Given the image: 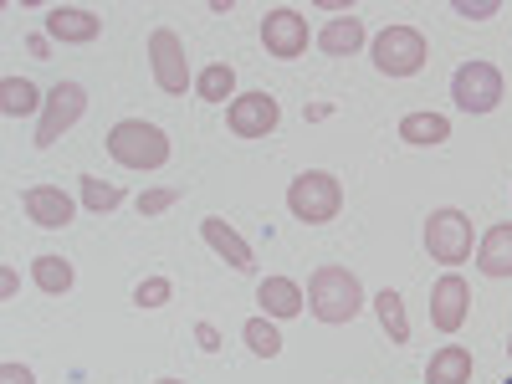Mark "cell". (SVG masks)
Masks as SVG:
<instances>
[{"label":"cell","mask_w":512,"mask_h":384,"mask_svg":"<svg viewBox=\"0 0 512 384\" xmlns=\"http://www.w3.org/2000/svg\"><path fill=\"white\" fill-rule=\"evenodd\" d=\"M308 308H313V318L318 323H354L359 313H364V287H359V277L349 272V267H338V262H328V267H318L313 272V282H308Z\"/></svg>","instance_id":"cell-1"},{"label":"cell","mask_w":512,"mask_h":384,"mask_svg":"<svg viewBox=\"0 0 512 384\" xmlns=\"http://www.w3.org/2000/svg\"><path fill=\"white\" fill-rule=\"evenodd\" d=\"M108 154L123 169H164L169 164V134H164L159 123L123 118V123L108 128Z\"/></svg>","instance_id":"cell-2"},{"label":"cell","mask_w":512,"mask_h":384,"mask_svg":"<svg viewBox=\"0 0 512 384\" xmlns=\"http://www.w3.org/2000/svg\"><path fill=\"white\" fill-rule=\"evenodd\" d=\"M287 210L303 226H328L338 210H344V185H338L328 169H303V175L287 185Z\"/></svg>","instance_id":"cell-3"},{"label":"cell","mask_w":512,"mask_h":384,"mask_svg":"<svg viewBox=\"0 0 512 384\" xmlns=\"http://www.w3.org/2000/svg\"><path fill=\"white\" fill-rule=\"evenodd\" d=\"M425 57H431V47H425V36L415 26H384L374 36V67L384 77H415Z\"/></svg>","instance_id":"cell-4"},{"label":"cell","mask_w":512,"mask_h":384,"mask_svg":"<svg viewBox=\"0 0 512 384\" xmlns=\"http://www.w3.org/2000/svg\"><path fill=\"white\" fill-rule=\"evenodd\" d=\"M425 251H431V262L461 267L472 256V216H461L456 205L431 210V221H425Z\"/></svg>","instance_id":"cell-5"},{"label":"cell","mask_w":512,"mask_h":384,"mask_svg":"<svg viewBox=\"0 0 512 384\" xmlns=\"http://www.w3.org/2000/svg\"><path fill=\"white\" fill-rule=\"evenodd\" d=\"M451 98H456L461 113H492L502 103V72L492 62H482V57L461 62L456 77H451Z\"/></svg>","instance_id":"cell-6"},{"label":"cell","mask_w":512,"mask_h":384,"mask_svg":"<svg viewBox=\"0 0 512 384\" xmlns=\"http://www.w3.org/2000/svg\"><path fill=\"white\" fill-rule=\"evenodd\" d=\"M88 113V88L82 82H57V88L47 93V108H41V123H36V149H52L67 128Z\"/></svg>","instance_id":"cell-7"},{"label":"cell","mask_w":512,"mask_h":384,"mask_svg":"<svg viewBox=\"0 0 512 384\" xmlns=\"http://www.w3.org/2000/svg\"><path fill=\"white\" fill-rule=\"evenodd\" d=\"M149 67H154L159 93L180 98V93L190 88V57H185V41L169 31V26H159V31L149 36Z\"/></svg>","instance_id":"cell-8"},{"label":"cell","mask_w":512,"mask_h":384,"mask_svg":"<svg viewBox=\"0 0 512 384\" xmlns=\"http://www.w3.org/2000/svg\"><path fill=\"white\" fill-rule=\"evenodd\" d=\"M262 47H267V57H277V62L303 57V52H308V16L292 11V6L267 11V21H262Z\"/></svg>","instance_id":"cell-9"},{"label":"cell","mask_w":512,"mask_h":384,"mask_svg":"<svg viewBox=\"0 0 512 384\" xmlns=\"http://www.w3.org/2000/svg\"><path fill=\"white\" fill-rule=\"evenodd\" d=\"M277 118H282V103L272 93H241L226 108V123H231L236 139H267L277 128Z\"/></svg>","instance_id":"cell-10"},{"label":"cell","mask_w":512,"mask_h":384,"mask_svg":"<svg viewBox=\"0 0 512 384\" xmlns=\"http://www.w3.org/2000/svg\"><path fill=\"white\" fill-rule=\"evenodd\" d=\"M466 318H472V287H466L461 272H446L436 287H431V323L441 333H461Z\"/></svg>","instance_id":"cell-11"},{"label":"cell","mask_w":512,"mask_h":384,"mask_svg":"<svg viewBox=\"0 0 512 384\" xmlns=\"http://www.w3.org/2000/svg\"><path fill=\"white\" fill-rule=\"evenodd\" d=\"M21 205H26V216H31L41 231H62V226H72V216H77V205H72V195H67L62 185H31V190L21 195Z\"/></svg>","instance_id":"cell-12"},{"label":"cell","mask_w":512,"mask_h":384,"mask_svg":"<svg viewBox=\"0 0 512 384\" xmlns=\"http://www.w3.org/2000/svg\"><path fill=\"white\" fill-rule=\"evenodd\" d=\"M200 236H205V246L216 251L226 267H236V272H251V267H256V256H251L246 236H241L231 221H221V216H205V221H200Z\"/></svg>","instance_id":"cell-13"},{"label":"cell","mask_w":512,"mask_h":384,"mask_svg":"<svg viewBox=\"0 0 512 384\" xmlns=\"http://www.w3.org/2000/svg\"><path fill=\"white\" fill-rule=\"evenodd\" d=\"M103 31V16L88 11V6H52L47 11V36L52 41H67V47H82Z\"/></svg>","instance_id":"cell-14"},{"label":"cell","mask_w":512,"mask_h":384,"mask_svg":"<svg viewBox=\"0 0 512 384\" xmlns=\"http://www.w3.org/2000/svg\"><path fill=\"white\" fill-rule=\"evenodd\" d=\"M256 303H262V313L277 323V318H297L308 308V297H303V287H297L292 277H262L256 282Z\"/></svg>","instance_id":"cell-15"},{"label":"cell","mask_w":512,"mask_h":384,"mask_svg":"<svg viewBox=\"0 0 512 384\" xmlns=\"http://www.w3.org/2000/svg\"><path fill=\"white\" fill-rule=\"evenodd\" d=\"M477 272L482 277H512V221L492 226L482 241H477Z\"/></svg>","instance_id":"cell-16"},{"label":"cell","mask_w":512,"mask_h":384,"mask_svg":"<svg viewBox=\"0 0 512 384\" xmlns=\"http://www.w3.org/2000/svg\"><path fill=\"white\" fill-rule=\"evenodd\" d=\"M425 384H472V349L466 344H446L425 364Z\"/></svg>","instance_id":"cell-17"},{"label":"cell","mask_w":512,"mask_h":384,"mask_svg":"<svg viewBox=\"0 0 512 384\" xmlns=\"http://www.w3.org/2000/svg\"><path fill=\"white\" fill-rule=\"evenodd\" d=\"M318 47L328 52V57H354L359 47H364V21L349 11V16H333L323 31H318Z\"/></svg>","instance_id":"cell-18"},{"label":"cell","mask_w":512,"mask_h":384,"mask_svg":"<svg viewBox=\"0 0 512 384\" xmlns=\"http://www.w3.org/2000/svg\"><path fill=\"white\" fill-rule=\"evenodd\" d=\"M400 139L405 144H415V149H425V144H446L451 139V118L446 113H405L400 118Z\"/></svg>","instance_id":"cell-19"},{"label":"cell","mask_w":512,"mask_h":384,"mask_svg":"<svg viewBox=\"0 0 512 384\" xmlns=\"http://www.w3.org/2000/svg\"><path fill=\"white\" fill-rule=\"evenodd\" d=\"M374 313H379V328L390 333V344H410V318H405V297L395 287L374 292Z\"/></svg>","instance_id":"cell-20"},{"label":"cell","mask_w":512,"mask_h":384,"mask_svg":"<svg viewBox=\"0 0 512 384\" xmlns=\"http://www.w3.org/2000/svg\"><path fill=\"white\" fill-rule=\"evenodd\" d=\"M36 108H47V98H41L26 77H6V82H0V113H6V118H26Z\"/></svg>","instance_id":"cell-21"},{"label":"cell","mask_w":512,"mask_h":384,"mask_svg":"<svg viewBox=\"0 0 512 384\" xmlns=\"http://www.w3.org/2000/svg\"><path fill=\"white\" fill-rule=\"evenodd\" d=\"M31 282H36L41 292L62 297V292H72L77 272H72V262H62V256H36V262H31Z\"/></svg>","instance_id":"cell-22"},{"label":"cell","mask_w":512,"mask_h":384,"mask_svg":"<svg viewBox=\"0 0 512 384\" xmlns=\"http://www.w3.org/2000/svg\"><path fill=\"white\" fill-rule=\"evenodd\" d=\"M195 93H200L205 103H226V98L236 93V67H231V62H210V67L195 77Z\"/></svg>","instance_id":"cell-23"},{"label":"cell","mask_w":512,"mask_h":384,"mask_svg":"<svg viewBox=\"0 0 512 384\" xmlns=\"http://www.w3.org/2000/svg\"><path fill=\"white\" fill-rule=\"evenodd\" d=\"M241 338H246V349H251V354H262V359H277V354H282V333H277V323H272L267 313L246 318Z\"/></svg>","instance_id":"cell-24"},{"label":"cell","mask_w":512,"mask_h":384,"mask_svg":"<svg viewBox=\"0 0 512 384\" xmlns=\"http://www.w3.org/2000/svg\"><path fill=\"white\" fill-rule=\"evenodd\" d=\"M77 190H82V205H88L93 216H108V210H118V205H123V190H118L113 180H98V175H82V180H77Z\"/></svg>","instance_id":"cell-25"},{"label":"cell","mask_w":512,"mask_h":384,"mask_svg":"<svg viewBox=\"0 0 512 384\" xmlns=\"http://www.w3.org/2000/svg\"><path fill=\"white\" fill-rule=\"evenodd\" d=\"M169 297H175V282H169V277H144V282L134 287V303H139V308H164Z\"/></svg>","instance_id":"cell-26"},{"label":"cell","mask_w":512,"mask_h":384,"mask_svg":"<svg viewBox=\"0 0 512 384\" xmlns=\"http://www.w3.org/2000/svg\"><path fill=\"white\" fill-rule=\"evenodd\" d=\"M180 200V185H164V190H144L139 195V216H164L169 205Z\"/></svg>","instance_id":"cell-27"},{"label":"cell","mask_w":512,"mask_h":384,"mask_svg":"<svg viewBox=\"0 0 512 384\" xmlns=\"http://www.w3.org/2000/svg\"><path fill=\"white\" fill-rule=\"evenodd\" d=\"M451 11H456V16H466V21H492V16L502 11V0H456Z\"/></svg>","instance_id":"cell-28"},{"label":"cell","mask_w":512,"mask_h":384,"mask_svg":"<svg viewBox=\"0 0 512 384\" xmlns=\"http://www.w3.org/2000/svg\"><path fill=\"white\" fill-rule=\"evenodd\" d=\"M195 344H200L205 354H216V349H221V328H216V323H195Z\"/></svg>","instance_id":"cell-29"},{"label":"cell","mask_w":512,"mask_h":384,"mask_svg":"<svg viewBox=\"0 0 512 384\" xmlns=\"http://www.w3.org/2000/svg\"><path fill=\"white\" fill-rule=\"evenodd\" d=\"M0 384H36V374L26 364H0Z\"/></svg>","instance_id":"cell-30"},{"label":"cell","mask_w":512,"mask_h":384,"mask_svg":"<svg viewBox=\"0 0 512 384\" xmlns=\"http://www.w3.org/2000/svg\"><path fill=\"white\" fill-rule=\"evenodd\" d=\"M26 52L47 62V52H52V36H31V41H26Z\"/></svg>","instance_id":"cell-31"},{"label":"cell","mask_w":512,"mask_h":384,"mask_svg":"<svg viewBox=\"0 0 512 384\" xmlns=\"http://www.w3.org/2000/svg\"><path fill=\"white\" fill-rule=\"evenodd\" d=\"M16 287H21V282H16V272L6 267V272H0V292H6V297H16Z\"/></svg>","instance_id":"cell-32"},{"label":"cell","mask_w":512,"mask_h":384,"mask_svg":"<svg viewBox=\"0 0 512 384\" xmlns=\"http://www.w3.org/2000/svg\"><path fill=\"white\" fill-rule=\"evenodd\" d=\"M154 384H185V379H154Z\"/></svg>","instance_id":"cell-33"},{"label":"cell","mask_w":512,"mask_h":384,"mask_svg":"<svg viewBox=\"0 0 512 384\" xmlns=\"http://www.w3.org/2000/svg\"><path fill=\"white\" fill-rule=\"evenodd\" d=\"M507 359H512V338H507Z\"/></svg>","instance_id":"cell-34"},{"label":"cell","mask_w":512,"mask_h":384,"mask_svg":"<svg viewBox=\"0 0 512 384\" xmlns=\"http://www.w3.org/2000/svg\"><path fill=\"white\" fill-rule=\"evenodd\" d=\"M502 384H512V374H507V379H502Z\"/></svg>","instance_id":"cell-35"}]
</instances>
